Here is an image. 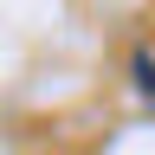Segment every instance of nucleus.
Wrapping results in <instances>:
<instances>
[{
	"label": "nucleus",
	"mask_w": 155,
	"mask_h": 155,
	"mask_svg": "<svg viewBox=\"0 0 155 155\" xmlns=\"http://www.w3.org/2000/svg\"><path fill=\"white\" fill-rule=\"evenodd\" d=\"M136 84H142V91L155 97V65H149V58H136Z\"/></svg>",
	"instance_id": "1"
}]
</instances>
